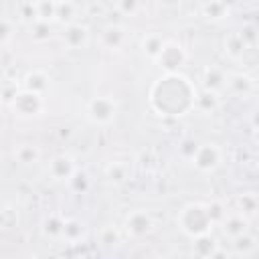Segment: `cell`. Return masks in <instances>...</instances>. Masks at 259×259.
<instances>
[{
	"label": "cell",
	"instance_id": "1",
	"mask_svg": "<svg viewBox=\"0 0 259 259\" xmlns=\"http://www.w3.org/2000/svg\"><path fill=\"white\" fill-rule=\"evenodd\" d=\"M40 95L38 93H32V91H28V89H24V91H20L18 95H16V99L8 105L14 113H18V115H24V117H30V115H36L38 111H40Z\"/></svg>",
	"mask_w": 259,
	"mask_h": 259
},
{
	"label": "cell",
	"instance_id": "2",
	"mask_svg": "<svg viewBox=\"0 0 259 259\" xmlns=\"http://www.w3.org/2000/svg\"><path fill=\"white\" fill-rule=\"evenodd\" d=\"M38 148L34 144H20L18 148H14V160H18L20 164H32L38 160Z\"/></svg>",
	"mask_w": 259,
	"mask_h": 259
},
{
	"label": "cell",
	"instance_id": "3",
	"mask_svg": "<svg viewBox=\"0 0 259 259\" xmlns=\"http://www.w3.org/2000/svg\"><path fill=\"white\" fill-rule=\"evenodd\" d=\"M14 30H16V26H14L12 18L4 14L2 20H0V45H2V47H6V45L10 42V38L14 36Z\"/></svg>",
	"mask_w": 259,
	"mask_h": 259
},
{
	"label": "cell",
	"instance_id": "4",
	"mask_svg": "<svg viewBox=\"0 0 259 259\" xmlns=\"http://www.w3.org/2000/svg\"><path fill=\"white\" fill-rule=\"evenodd\" d=\"M42 81H47V79H45V75H42V73H38V71H32V73H28V75H26L24 85H26V89H28V91H32V93H38V95H40V91H42V87H45V83H42Z\"/></svg>",
	"mask_w": 259,
	"mask_h": 259
},
{
	"label": "cell",
	"instance_id": "5",
	"mask_svg": "<svg viewBox=\"0 0 259 259\" xmlns=\"http://www.w3.org/2000/svg\"><path fill=\"white\" fill-rule=\"evenodd\" d=\"M67 162H69L67 158H55L53 164H51V174L57 176V178L67 176V174H69V164H67Z\"/></svg>",
	"mask_w": 259,
	"mask_h": 259
},
{
	"label": "cell",
	"instance_id": "6",
	"mask_svg": "<svg viewBox=\"0 0 259 259\" xmlns=\"http://www.w3.org/2000/svg\"><path fill=\"white\" fill-rule=\"evenodd\" d=\"M87 36V30L83 26H71L67 30V42L69 45H77V42H83Z\"/></svg>",
	"mask_w": 259,
	"mask_h": 259
},
{
	"label": "cell",
	"instance_id": "7",
	"mask_svg": "<svg viewBox=\"0 0 259 259\" xmlns=\"http://www.w3.org/2000/svg\"><path fill=\"white\" fill-rule=\"evenodd\" d=\"M32 32H30V36L34 38V40H42V38H47L51 32H49V26H47V22L45 20H36L34 24H32V28H30Z\"/></svg>",
	"mask_w": 259,
	"mask_h": 259
},
{
	"label": "cell",
	"instance_id": "8",
	"mask_svg": "<svg viewBox=\"0 0 259 259\" xmlns=\"http://www.w3.org/2000/svg\"><path fill=\"white\" fill-rule=\"evenodd\" d=\"M16 95H18L16 85H12V83H4V87H2V101H4L6 105H10V103L16 99Z\"/></svg>",
	"mask_w": 259,
	"mask_h": 259
}]
</instances>
